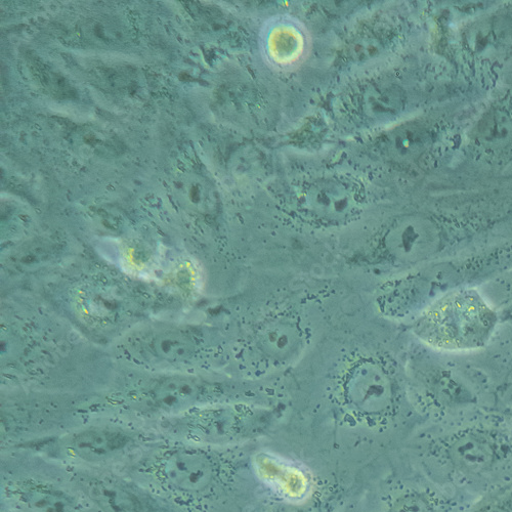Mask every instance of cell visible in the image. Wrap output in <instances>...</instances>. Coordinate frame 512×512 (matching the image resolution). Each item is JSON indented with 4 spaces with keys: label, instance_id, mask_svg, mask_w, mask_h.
I'll return each mask as SVG.
<instances>
[{
    "label": "cell",
    "instance_id": "ac0fdd59",
    "mask_svg": "<svg viewBox=\"0 0 512 512\" xmlns=\"http://www.w3.org/2000/svg\"><path fill=\"white\" fill-rule=\"evenodd\" d=\"M466 512H512V483L479 497Z\"/></svg>",
    "mask_w": 512,
    "mask_h": 512
},
{
    "label": "cell",
    "instance_id": "2e32d148",
    "mask_svg": "<svg viewBox=\"0 0 512 512\" xmlns=\"http://www.w3.org/2000/svg\"><path fill=\"white\" fill-rule=\"evenodd\" d=\"M90 497L105 512H140L141 502L130 490L109 480H93L88 486Z\"/></svg>",
    "mask_w": 512,
    "mask_h": 512
},
{
    "label": "cell",
    "instance_id": "30bf717a",
    "mask_svg": "<svg viewBox=\"0 0 512 512\" xmlns=\"http://www.w3.org/2000/svg\"><path fill=\"white\" fill-rule=\"evenodd\" d=\"M349 486L337 476L314 479L300 497L274 498L266 501L259 512H339L346 506Z\"/></svg>",
    "mask_w": 512,
    "mask_h": 512
},
{
    "label": "cell",
    "instance_id": "6da1fadb",
    "mask_svg": "<svg viewBox=\"0 0 512 512\" xmlns=\"http://www.w3.org/2000/svg\"><path fill=\"white\" fill-rule=\"evenodd\" d=\"M413 466L473 500L512 483V428L469 420L426 433L408 447Z\"/></svg>",
    "mask_w": 512,
    "mask_h": 512
},
{
    "label": "cell",
    "instance_id": "5bb4252c",
    "mask_svg": "<svg viewBox=\"0 0 512 512\" xmlns=\"http://www.w3.org/2000/svg\"><path fill=\"white\" fill-rule=\"evenodd\" d=\"M130 439L118 431L96 429L75 434L65 441L64 447L84 460L108 458L124 449Z\"/></svg>",
    "mask_w": 512,
    "mask_h": 512
},
{
    "label": "cell",
    "instance_id": "e0dca14e",
    "mask_svg": "<svg viewBox=\"0 0 512 512\" xmlns=\"http://www.w3.org/2000/svg\"><path fill=\"white\" fill-rule=\"evenodd\" d=\"M367 113L374 118L391 116L402 108L403 95L393 87H375L366 96Z\"/></svg>",
    "mask_w": 512,
    "mask_h": 512
},
{
    "label": "cell",
    "instance_id": "8fae6325",
    "mask_svg": "<svg viewBox=\"0 0 512 512\" xmlns=\"http://www.w3.org/2000/svg\"><path fill=\"white\" fill-rule=\"evenodd\" d=\"M209 395L206 384L196 377L176 374L152 382L147 401L153 409L165 414H177L197 406Z\"/></svg>",
    "mask_w": 512,
    "mask_h": 512
},
{
    "label": "cell",
    "instance_id": "4fadbf2b",
    "mask_svg": "<svg viewBox=\"0 0 512 512\" xmlns=\"http://www.w3.org/2000/svg\"><path fill=\"white\" fill-rule=\"evenodd\" d=\"M13 495L31 512H77L69 494L46 483L23 481L13 487Z\"/></svg>",
    "mask_w": 512,
    "mask_h": 512
},
{
    "label": "cell",
    "instance_id": "7a4b0ae2",
    "mask_svg": "<svg viewBox=\"0 0 512 512\" xmlns=\"http://www.w3.org/2000/svg\"><path fill=\"white\" fill-rule=\"evenodd\" d=\"M496 314L475 290L443 296L418 319L416 334L433 348L468 351L483 347L496 326Z\"/></svg>",
    "mask_w": 512,
    "mask_h": 512
},
{
    "label": "cell",
    "instance_id": "9a60e30c",
    "mask_svg": "<svg viewBox=\"0 0 512 512\" xmlns=\"http://www.w3.org/2000/svg\"><path fill=\"white\" fill-rule=\"evenodd\" d=\"M473 136L487 150H504L512 144V112L499 105L490 108L476 124Z\"/></svg>",
    "mask_w": 512,
    "mask_h": 512
},
{
    "label": "cell",
    "instance_id": "d6986e66",
    "mask_svg": "<svg viewBox=\"0 0 512 512\" xmlns=\"http://www.w3.org/2000/svg\"><path fill=\"white\" fill-rule=\"evenodd\" d=\"M57 251L50 244L46 247L41 244H31L16 250L12 255V260L15 268L27 270L51 261Z\"/></svg>",
    "mask_w": 512,
    "mask_h": 512
},
{
    "label": "cell",
    "instance_id": "7c38bea8",
    "mask_svg": "<svg viewBox=\"0 0 512 512\" xmlns=\"http://www.w3.org/2000/svg\"><path fill=\"white\" fill-rule=\"evenodd\" d=\"M431 133L418 124H405L395 128L381 141V152L393 162L405 164L417 160L429 149Z\"/></svg>",
    "mask_w": 512,
    "mask_h": 512
},
{
    "label": "cell",
    "instance_id": "ba28073f",
    "mask_svg": "<svg viewBox=\"0 0 512 512\" xmlns=\"http://www.w3.org/2000/svg\"><path fill=\"white\" fill-rule=\"evenodd\" d=\"M132 349L141 360L154 365H180L193 358L196 340L179 326H160L136 338Z\"/></svg>",
    "mask_w": 512,
    "mask_h": 512
},
{
    "label": "cell",
    "instance_id": "3957f363",
    "mask_svg": "<svg viewBox=\"0 0 512 512\" xmlns=\"http://www.w3.org/2000/svg\"><path fill=\"white\" fill-rule=\"evenodd\" d=\"M336 401L354 425L375 434L392 428L401 410L400 397L389 372L372 360L353 365L340 382Z\"/></svg>",
    "mask_w": 512,
    "mask_h": 512
},
{
    "label": "cell",
    "instance_id": "277c9868",
    "mask_svg": "<svg viewBox=\"0 0 512 512\" xmlns=\"http://www.w3.org/2000/svg\"><path fill=\"white\" fill-rule=\"evenodd\" d=\"M271 412L247 404L217 405L189 415L185 429L200 443L218 447H239L259 440L270 430Z\"/></svg>",
    "mask_w": 512,
    "mask_h": 512
},
{
    "label": "cell",
    "instance_id": "ffe728a7",
    "mask_svg": "<svg viewBox=\"0 0 512 512\" xmlns=\"http://www.w3.org/2000/svg\"><path fill=\"white\" fill-rule=\"evenodd\" d=\"M339 512H349V508H346V506H345V507H344L343 509H341Z\"/></svg>",
    "mask_w": 512,
    "mask_h": 512
},
{
    "label": "cell",
    "instance_id": "52a82bcc",
    "mask_svg": "<svg viewBox=\"0 0 512 512\" xmlns=\"http://www.w3.org/2000/svg\"><path fill=\"white\" fill-rule=\"evenodd\" d=\"M303 340L300 324L289 316H277L254 331L250 352L267 365L282 366L300 354Z\"/></svg>",
    "mask_w": 512,
    "mask_h": 512
},
{
    "label": "cell",
    "instance_id": "8992f818",
    "mask_svg": "<svg viewBox=\"0 0 512 512\" xmlns=\"http://www.w3.org/2000/svg\"><path fill=\"white\" fill-rule=\"evenodd\" d=\"M442 244L437 223L424 217H407L397 222L386 236L387 251L402 262H418L430 258Z\"/></svg>",
    "mask_w": 512,
    "mask_h": 512
},
{
    "label": "cell",
    "instance_id": "9c48e42d",
    "mask_svg": "<svg viewBox=\"0 0 512 512\" xmlns=\"http://www.w3.org/2000/svg\"><path fill=\"white\" fill-rule=\"evenodd\" d=\"M301 206L310 218L335 225L354 217L358 199L348 185L336 180H321L305 190Z\"/></svg>",
    "mask_w": 512,
    "mask_h": 512
},
{
    "label": "cell",
    "instance_id": "5b68a950",
    "mask_svg": "<svg viewBox=\"0 0 512 512\" xmlns=\"http://www.w3.org/2000/svg\"><path fill=\"white\" fill-rule=\"evenodd\" d=\"M475 500L445 488L412 467L383 494L374 512H466Z\"/></svg>",
    "mask_w": 512,
    "mask_h": 512
}]
</instances>
